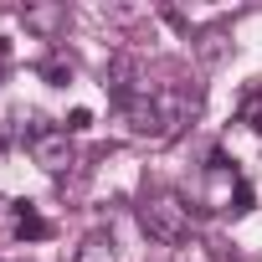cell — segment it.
I'll use <instances>...</instances> for the list:
<instances>
[{
  "instance_id": "cell-7",
  "label": "cell",
  "mask_w": 262,
  "mask_h": 262,
  "mask_svg": "<svg viewBox=\"0 0 262 262\" xmlns=\"http://www.w3.org/2000/svg\"><path fill=\"white\" fill-rule=\"evenodd\" d=\"M26 242H47L52 236V221H41V216H31V206H21V226H16Z\"/></svg>"
},
{
  "instance_id": "cell-12",
  "label": "cell",
  "mask_w": 262,
  "mask_h": 262,
  "mask_svg": "<svg viewBox=\"0 0 262 262\" xmlns=\"http://www.w3.org/2000/svg\"><path fill=\"white\" fill-rule=\"evenodd\" d=\"M6 72H11V47L0 41V82H6Z\"/></svg>"
},
{
  "instance_id": "cell-5",
  "label": "cell",
  "mask_w": 262,
  "mask_h": 262,
  "mask_svg": "<svg viewBox=\"0 0 262 262\" xmlns=\"http://www.w3.org/2000/svg\"><path fill=\"white\" fill-rule=\"evenodd\" d=\"M77 262H118L113 236H108V231H88V236L77 242Z\"/></svg>"
},
{
  "instance_id": "cell-3",
  "label": "cell",
  "mask_w": 262,
  "mask_h": 262,
  "mask_svg": "<svg viewBox=\"0 0 262 262\" xmlns=\"http://www.w3.org/2000/svg\"><path fill=\"white\" fill-rule=\"evenodd\" d=\"M123 123L134 128V134H160L165 139V113H160V98H149V93H123Z\"/></svg>"
},
{
  "instance_id": "cell-2",
  "label": "cell",
  "mask_w": 262,
  "mask_h": 262,
  "mask_svg": "<svg viewBox=\"0 0 262 262\" xmlns=\"http://www.w3.org/2000/svg\"><path fill=\"white\" fill-rule=\"evenodd\" d=\"M31 160L47 170V175H62V170H72L77 165V155H72V139H67V128H31Z\"/></svg>"
},
{
  "instance_id": "cell-11",
  "label": "cell",
  "mask_w": 262,
  "mask_h": 262,
  "mask_svg": "<svg viewBox=\"0 0 262 262\" xmlns=\"http://www.w3.org/2000/svg\"><path fill=\"white\" fill-rule=\"evenodd\" d=\"M82 128H93V113L88 108H72L67 113V134H82Z\"/></svg>"
},
{
  "instance_id": "cell-10",
  "label": "cell",
  "mask_w": 262,
  "mask_h": 262,
  "mask_svg": "<svg viewBox=\"0 0 262 262\" xmlns=\"http://www.w3.org/2000/svg\"><path fill=\"white\" fill-rule=\"evenodd\" d=\"M47 77H52V88H67L72 82V62H47Z\"/></svg>"
},
{
  "instance_id": "cell-4",
  "label": "cell",
  "mask_w": 262,
  "mask_h": 262,
  "mask_svg": "<svg viewBox=\"0 0 262 262\" xmlns=\"http://www.w3.org/2000/svg\"><path fill=\"white\" fill-rule=\"evenodd\" d=\"M21 26L31 31V36H62L67 31V6H62V0H47V6H26L21 11Z\"/></svg>"
},
{
  "instance_id": "cell-1",
  "label": "cell",
  "mask_w": 262,
  "mask_h": 262,
  "mask_svg": "<svg viewBox=\"0 0 262 262\" xmlns=\"http://www.w3.org/2000/svg\"><path fill=\"white\" fill-rule=\"evenodd\" d=\"M139 221H144V231H149L155 242H165V247H180V242L190 236V206H185L180 195H170V190H149L144 206H139Z\"/></svg>"
},
{
  "instance_id": "cell-6",
  "label": "cell",
  "mask_w": 262,
  "mask_h": 262,
  "mask_svg": "<svg viewBox=\"0 0 262 262\" xmlns=\"http://www.w3.org/2000/svg\"><path fill=\"white\" fill-rule=\"evenodd\" d=\"M226 47H231L226 26H206V31L195 36V57H201V62H221V57H226Z\"/></svg>"
},
{
  "instance_id": "cell-8",
  "label": "cell",
  "mask_w": 262,
  "mask_h": 262,
  "mask_svg": "<svg viewBox=\"0 0 262 262\" xmlns=\"http://www.w3.org/2000/svg\"><path fill=\"white\" fill-rule=\"evenodd\" d=\"M242 123L252 128V134H262V93H247V103H242Z\"/></svg>"
},
{
  "instance_id": "cell-9",
  "label": "cell",
  "mask_w": 262,
  "mask_h": 262,
  "mask_svg": "<svg viewBox=\"0 0 262 262\" xmlns=\"http://www.w3.org/2000/svg\"><path fill=\"white\" fill-rule=\"evenodd\" d=\"M231 211H236V216H247V211H252V185H247V180H236V185H231Z\"/></svg>"
}]
</instances>
